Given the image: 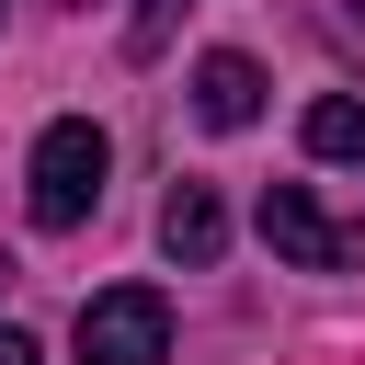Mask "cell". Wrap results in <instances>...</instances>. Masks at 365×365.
Segmentation results:
<instances>
[{
	"label": "cell",
	"instance_id": "1",
	"mask_svg": "<svg viewBox=\"0 0 365 365\" xmlns=\"http://www.w3.org/2000/svg\"><path fill=\"white\" fill-rule=\"evenodd\" d=\"M103 171H114V137H103L91 114H57V125L34 137V171H23L34 228H80V217L103 205Z\"/></svg>",
	"mask_w": 365,
	"mask_h": 365
},
{
	"label": "cell",
	"instance_id": "2",
	"mask_svg": "<svg viewBox=\"0 0 365 365\" xmlns=\"http://www.w3.org/2000/svg\"><path fill=\"white\" fill-rule=\"evenodd\" d=\"M262 240H274L297 274H365V217H331L308 182H274V194H262Z\"/></svg>",
	"mask_w": 365,
	"mask_h": 365
},
{
	"label": "cell",
	"instance_id": "3",
	"mask_svg": "<svg viewBox=\"0 0 365 365\" xmlns=\"http://www.w3.org/2000/svg\"><path fill=\"white\" fill-rule=\"evenodd\" d=\"M80 365H171V297L160 285L80 297Z\"/></svg>",
	"mask_w": 365,
	"mask_h": 365
},
{
	"label": "cell",
	"instance_id": "4",
	"mask_svg": "<svg viewBox=\"0 0 365 365\" xmlns=\"http://www.w3.org/2000/svg\"><path fill=\"white\" fill-rule=\"evenodd\" d=\"M194 114H205L217 137H240V125L262 114V68H251L240 46H217V57H194Z\"/></svg>",
	"mask_w": 365,
	"mask_h": 365
},
{
	"label": "cell",
	"instance_id": "5",
	"mask_svg": "<svg viewBox=\"0 0 365 365\" xmlns=\"http://www.w3.org/2000/svg\"><path fill=\"white\" fill-rule=\"evenodd\" d=\"M160 251H171V262H217V251H228L217 182H171V194H160Z\"/></svg>",
	"mask_w": 365,
	"mask_h": 365
},
{
	"label": "cell",
	"instance_id": "6",
	"mask_svg": "<svg viewBox=\"0 0 365 365\" xmlns=\"http://www.w3.org/2000/svg\"><path fill=\"white\" fill-rule=\"evenodd\" d=\"M297 137H308V160H365V103L354 91H319Z\"/></svg>",
	"mask_w": 365,
	"mask_h": 365
},
{
	"label": "cell",
	"instance_id": "7",
	"mask_svg": "<svg viewBox=\"0 0 365 365\" xmlns=\"http://www.w3.org/2000/svg\"><path fill=\"white\" fill-rule=\"evenodd\" d=\"M171 11H182V0H148V11H137V46H160V34H171Z\"/></svg>",
	"mask_w": 365,
	"mask_h": 365
},
{
	"label": "cell",
	"instance_id": "8",
	"mask_svg": "<svg viewBox=\"0 0 365 365\" xmlns=\"http://www.w3.org/2000/svg\"><path fill=\"white\" fill-rule=\"evenodd\" d=\"M0 365H46V354H34V342H23V331H0Z\"/></svg>",
	"mask_w": 365,
	"mask_h": 365
}]
</instances>
